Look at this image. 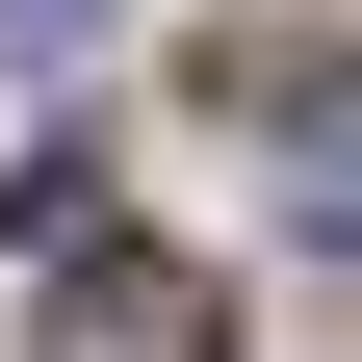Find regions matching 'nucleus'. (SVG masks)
<instances>
[{
  "instance_id": "obj_2",
  "label": "nucleus",
  "mask_w": 362,
  "mask_h": 362,
  "mask_svg": "<svg viewBox=\"0 0 362 362\" xmlns=\"http://www.w3.org/2000/svg\"><path fill=\"white\" fill-rule=\"evenodd\" d=\"M0 26H104V0H0Z\"/></svg>"
},
{
  "instance_id": "obj_1",
  "label": "nucleus",
  "mask_w": 362,
  "mask_h": 362,
  "mask_svg": "<svg viewBox=\"0 0 362 362\" xmlns=\"http://www.w3.org/2000/svg\"><path fill=\"white\" fill-rule=\"evenodd\" d=\"M233 310H207V259H104L78 233V285H52V362H207Z\"/></svg>"
}]
</instances>
